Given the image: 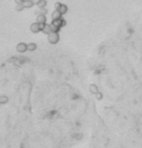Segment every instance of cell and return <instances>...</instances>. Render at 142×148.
<instances>
[{
    "instance_id": "1",
    "label": "cell",
    "mask_w": 142,
    "mask_h": 148,
    "mask_svg": "<svg viewBox=\"0 0 142 148\" xmlns=\"http://www.w3.org/2000/svg\"><path fill=\"white\" fill-rule=\"evenodd\" d=\"M47 41H49V43L52 45L57 44L59 41L58 33H56V32H50V33L47 34Z\"/></svg>"
},
{
    "instance_id": "2",
    "label": "cell",
    "mask_w": 142,
    "mask_h": 148,
    "mask_svg": "<svg viewBox=\"0 0 142 148\" xmlns=\"http://www.w3.org/2000/svg\"><path fill=\"white\" fill-rule=\"evenodd\" d=\"M51 24H52V25H54V26H56V28L62 29L63 26L66 25V21L63 20V18L62 19H57V20H52V23Z\"/></svg>"
},
{
    "instance_id": "3",
    "label": "cell",
    "mask_w": 142,
    "mask_h": 148,
    "mask_svg": "<svg viewBox=\"0 0 142 148\" xmlns=\"http://www.w3.org/2000/svg\"><path fill=\"white\" fill-rule=\"evenodd\" d=\"M17 52L18 53H26V51H28V45L26 44V43H23V42H21V43H19L18 45H17Z\"/></svg>"
},
{
    "instance_id": "4",
    "label": "cell",
    "mask_w": 142,
    "mask_h": 148,
    "mask_svg": "<svg viewBox=\"0 0 142 148\" xmlns=\"http://www.w3.org/2000/svg\"><path fill=\"white\" fill-rule=\"evenodd\" d=\"M30 31H31L32 33H39L40 32L39 23H38V22H33V23L30 25Z\"/></svg>"
},
{
    "instance_id": "5",
    "label": "cell",
    "mask_w": 142,
    "mask_h": 148,
    "mask_svg": "<svg viewBox=\"0 0 142 148\" xmlns=\"http://www.w3.org/2000/svg\"><path fill=\"white\" fill-rule=\"evenodd\" d=\"M22 5H23L24 9H30V8H32V7L34 6V3H33V1H32V0H23Z\"/></svg>"
},
{
    "instance_id": "6",
    "label": "cell",
    "mask_w": 142,
    "mask_h": 148,
    "mask_svg": "<svg viewBox=\"0 0 142 148\" xmlns=\"http://www.w3.org/2000/svg\"><path fill=\"white\" fill-rule=\"evenodd\" d=\"M62 13L59 12L58 10H55L53 11V13H52V20H57V19H62Z\"/></svg>"
},
{
    "instance_id": "7",
    "label": "cell",
    "mask_w": 142,
    "mask_h": 148,
    "mask_svg": "<svg viewBox=\"0 0 142 148\" xmlns=\"http://www.w3.org/2000/svg\"><path fill=\"white\" fill-rule=\"evenodd\" d=\"M57 10L62 13V14H65V13H67V11H68V8H67L66 5H64V3H61Z\"/></svg>"
},
{
    "instance_id": "8",
    "label": "cell",
    "mask_w": 142,
    "mask_h": 148,
    "mask_svg": "<svg viewBox=\"0 0 142 148\" xmlns=\"http://www.w3.org/2000/svg\"><path fill=\"white\" fill-rule=\"evenodd\" d=\"M36 22L38 23H46V17L45 14H39L36 18Z\"/></svg>"
},
{
    "instance_id": "9",
    "label": "cell",
    "mask_w": 142,
    "mask_h": 148,
    "mask_svg": "<svg viewBox=\"0 0 142 148\" xmlns=\"http://www.w3.org/2000/svg\"><path fill=\"white\" fill-rule=\"evenodd\" d=\"M89 91H90V93L93 94H96L97 92H98V87L96 86V85H94V83H91V85H89Z\"/></svg>"
},
{
    "instance_id": "10",
    "label": "cell",
    "mask_w": 142,
    "mask_h": 148,
    "mask_svg": "<svg viewBox=\"0 0 142 148\" xmlns=\"http://www.w3.org/2000/svg\"><path fill=\"white\" fill-rule=\"evenodd\" d=\"M28 45V51L29 52H34V51H35L36 49V44L35 43H29V44H26Z\"/></svg>"
},
{
    "instance_id": "11",
    "label": "cell",
    "mask_w": 142,
    "mask_h": 148,
    "mask_svg": "<svg viewBox=\"0 0 142 148\" xmlns=\"http://www.w3.org/2000/svg\"><path fill=\"white\" fill-rule=\"evenodd\" d=\"M42 32H43L44 34H49L50 32H51V25H50V24H47V23H45V24H44L43 30H42Z\"/></svg>"
},
{
    "instance_id": "12",
    "label": "cell",
    "mask_w": 142,
    "mask_h": 148,
    "mask_svg": "<svg viewBox=\"0 0 142 148\" xmlns=\"http://www.w3.org/2000/svg\"><path fill=\"white\" fill-rule=\"evenodd\" d=\"M9 98L7 96H0V104H6L8 103Z\"/></svg>"
},
{
    "instance_id": "13",
    "label": "cell",
    "mask_w": 142,
    "mask_h": 148,
    "mask_svg": "<svg viewBox=\"0 0 142 148\" xmlns=\"http://www.w3.org/2000/svg\"><path fill=\"white\" fill-rule=\"evenodd\" d=\"M46 5H47V1H46V0H40L39 3H38L36 6H38V7L41 9V8H45V7H46Z\"/></svg>"
},
{
    "instance_id": "14",
    "label": "cell",
    "mask_w": 142,
    "mask_h": 148,
    "mask_svg": "<svg viewBox=\"0 0 142 148\" xmlns=\"http://www.w3.org/2000/svg\"><path fill=\"white\" fill-rule=\"evenodd\" d=\"M23 9H24V7H23V5H22V3H17L16 11H22Z\"/></svg>"
},
{
    "instance_id": "15",
    "label": "cell",
    "mask_w": 142,
    "mask_h": 148,
    "mask_svg": "<svg viewBox=\"0 0 142 148\" xmlns=\"http://www.w3.org/2000/svg\"><path fill=\"white\" fill-rule=\"evenodd\" d=\"M51 25V32H56V33H58L59 32V28H56V26H54V25H52V24H50Z\"/></svg>"
},
{
    "instance_id": "16",
    "label": "cell",
    "mask_w": 142,
    "mask_h": 148,
    "mask_svg": "<svg viewBox=\"0 0 142 148\" xmlns=\"http://www.w3.org/2000/svg\"><path fill=\"white\" fill-rule=\"evenodd\" d=\"M95 96H96V99H97L98 101H100L101 99H103V93H101V92H99V91H98V92H97V93L95 94Z\"/></svg>"
},
{
    "instance_id": "17",
    "label": "cell",
    "mask_w": 142,
    "mask_h": 148,
    "mask_svg": "<svg viewBox=\"0 0 142 148\" xmlns=\"http://www.w3.org/2000/svg\"><path fill=\"white\" fill-rule=\"evenodd\" d=\"M47 13V10L45 8H41L40 9V14H46Z\"/></svg>"
},
{
    "instance_id": "18",
    "label": "cell",
    "mask_w": 142,
    "mask_h": 148,
    "mask_svg": "<svg viewBox=\"0 0 142 148\" xmlns=\"http://www.w3.org/2000/svg\"><path fill=\"white\" fill-rule=\"evenodd\" d=\"M44 24H45V23H39V28H40V31H42V30H43V28H44Z\"/></svg>"
},
{
    "instance_id": "19",
    "label": "cell",
    "mask_w": 142,
    "mask_h": 148,
    "mask_svg": "<svg viewBox=\"0 0 142 148\" xmlns=\"http://www.w3.org/2000/svg\"><path fill=\"white\" fill-rule=\"evenodd\" d=\"M59 5H61V3H59V2H57V3H55V10H57V9H58V7H59Z\"/></svg>"
},
{
    "instance_id": "20",
    "label": "cell",
    "mask_w": 142,
    "mask_h": 148,
    "mask_svg": "<svg viewBox=\"0 0 142 148\" xmlns=\"http://www.w3.org/2000/svg\"><path fill=\"white\" fill-rule=\"evenodd\" d=\"M14 2L16 3H22L23 2V0H14Z\"/></svg>"
},
{
    "instance_id": "21",
    "label": "cell",
    "mask_w": 142,
    "mask_h": 148,
    "mask_svg": "<svg viewBox=\"0 0 142 148\" xmlns=\"http://www.w3.org/2000/svg\"><path fill=\"white\" fill-rule=\"evenodd\" d=\"M32 1H33V3H34V5H38L40 0H32Z\"/></svg>"
}]
</instances>
